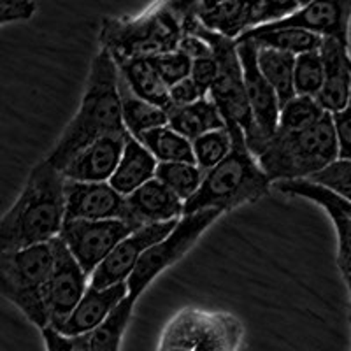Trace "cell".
I'll return each mask as SVG.
<instances>
[{"instance_id": "cell-1", "label": "cell", "mask_w": 351, "mask_h": 351, "mask_svg": "<svg viewBox=\"0 0 351 351\" xmlns=\"http://www.w3.org/2000/svg\"><path fill=\"white\" fill-rule=\"evenodd\" d=\"M120 99V71L106 49L93 56L81 106L62 132L55 148L46 156L49 164L64 169L83 149L99 139L127 136Z\"/></svg>"}, {"instance_id": "cell-2", "label": "cell", "mask_w": 351, "mask_h": 351, "mask_svg": "<svg viewBox=\"0 0 351 351\" xmlns=\"http://www.w3.org/2000/svg\"><path fill=\"white\" fill-rule=\"evenodd\" d=\"M67 178L40 160L30 171L16 202L0 221V252H16L23 247L51 243L60 236L67 216Z\"/></svg>"}, {"instance_id": "cell-3", "label": "cell", "mask_w": 351, "mask_h": 351, "mask_svg": "<svg viewBox=\"0 0 351 351\" xmlns=\"http://www.w3.org/2000/svg\"><path fill=\"white\" fill-rule=\"evenodd\" d=\"M186 2H156L139 16L104 18L99 43L114 62L152 58L178 49L184 36Z\"/></svg>"}, {"instance_id": "cell-4", "label": "cell", "mask_w": 351, "mask_h": 351, "mask_svg": "<svg viewBox=\"0 0 351 351\" xmlns=\"http://www.w3.org/2000/svg\"><path fill=\"white\" fill-rule=\"evenodd\" d=\"M232 136V152L221 164L206 172L199 192L184 202V215L218 209L221 213L252 204L271 190V180L262 171L256 156L250 152L244 130L236 123H227Z\"/></svg>"}, {"instance_id": "cell-5", "label": "cell", "mask_w": 351, "mask_h": 351, "mask_svg": "<svg viewBox=\"0 0 351 351\" xmlns=\"http://www.w3.org/2000/svg\"><path fill=\"white\" fill-rule=\"evenodd\" d=\"M271 183L309 180L339 160L334 118L330 112L315 127L297 134L276 132V136L255 153Z\"/></svg>"}, {"instance_id": "cell-6", "label": "cell", "mask_w": 351, "mask_h": 351, "mask_svg": "<svg viewBox=\"0 0 351 351\" xmlns=\"http://www.w3.org/2000/svg\"><path fill=\"white\" fill-rule=\"evenodd\" d=\"M55 265L51 243L0 252V291L36 327H49V313L44 302V287Z\"/></svg>"}, {"instance_id": "cell-7", "label": "cell", "mask_w": 351, "mask_h": 351, "mask_svg": "<svg viewBox=\"0 0 351 351\" xmlns=\"http://www.w3.org/2000/svg\"><path fill=\"white\" fill-rule=\"evenodd\" d=\"M244 327L225 311L184 307L165 325L156 351H239Z\"/></svg>"}, {"instance_id": "cell-8", "label": "cell", "mask_w": 351, "mask_h": 351, "mask_svg": "<svg viewBox=\"0 0 351 351\" xmlns=\"http://www.w3.org/2000/svg\"><path fill=\"white\" fill-rule=\"evenodd\" d=\"M219 215H223V213L218 209H206V211L193 213V215H184L180 219L178 227L165 239L149 247L139 260L136 271L127 281L128 297H132L134 300L139 299L143 291L149 287V283L160 272L174 265L181 256H184L192 250L193 244L199 241L204 232L208 230V227L215 223Z\"/></svg>"}, {"instance_id": "cell-9", "label": "cell", "mask_w": 351, "mask_h": 351, "mask_svg": "<svg viewBox=\"0 0 351 351\" xmlns=\"http://www.w3.org/2000/svg\"><path fill=\"white\" fill-rule=\"evenodd\" d=\"M139 230L123 219H65L60 239L86 276H92L118 244Z\"/></svg>"}, {"instance_id": "cell-10", "label": "cell", "mask_w": 351, "mask_h": 351, "mask_svg": "<svg viewBox=\"0 0 351 351\" xmlns=\"http://www.w3.org/2000/svg\"><path fill=\"white\" fill-rule=\"evenodd\" d=\"M237 53L243 64L244 86L255 125L252 136L246 137V143L250 152L255 155L263 144L276 136L280 127L281 106L278 95L258 67V46L253 40H243L237 43Z\"/></svg>"}, {"instance_id": "cell-11", "label": "cell", "mask_w": 351, "mask_h": 351, "mask_svg": "<svg viewBox=\"0 0 351 351\" xmlns=\"http://www.w3.org/2000/svg\"><path fill=\"white\" fill-rule=\"evenodd\" d=\"M55 253V265L44 287V302L49 313V327L60 328L74 313L77 304L83 300L88 290V276L74 258L67 244L60 236L51 241Z\"/></svg>"}, {"instance_id": "cell-12", "label": "cell", "mask_w": 351, "mask_h": 351, "mask_svg": "<svg viewBox=\"0 0 351 351\" xmlns=\"http://www.w3.org/2000/svg\"><path fill=\"white\" fill-rule=\"evenodd\" d=\"M350 25H351V0H327V2H304L302 8L291 16L271 25L252 28L244 34L271 32L280 28H300L319 36L322 39H334L350 48ZM243 34V36H244Z\"/></svg>"}, {"instance_id": "cell-13", "label": "cell", "mask_w": 351, "mask_h": 351, "mask_svg": "<svg viewBox=\"0 0 351 351\" xmlns=\"http://www.w3.org/2000/svg\"><path fill=\"white\" fill-rule=\"evenodd\" d=\"M180 223V219H172L167 223H156L149 227H143L134 234L121 241L112 250L111 255L100 263L92 276H90V287L92 288H109L114 285L127 283L128 278L134 274L137 263L149 247L155 246L162 239L171 234Z\"/></svg>"}, {"instance_id": "cell-14", "label": "cell", "mask_w": 351, "mask_h": 351, "mask_svg": "<svg viewBox=\"0 0 351 351\" xmlns=\"http://www.w3.org/2000/svg\"><path fill=\"white\" fill-rule=\"evenodd\" d=\"M65 195V219H123L141 228L132 216L127 197L116 192L109 183H80L67 180Z\"/></svg>"}, {"instance_id": "cell-15", "label": "cell", "mask_w": 351, "mask_h": 351, "mask_svg": "<svg viewBox=\"0 0 351 351\" xmlns=\"http://www.w3.org/2000/svg\"><path fill=\"white\" fill-rule=\"evenodd\" d=\"M127 136L104 137L90 144L64 169L65 178L80 183H109L121 162Z\"/></svg>"}, {"instance_id": "cell-16", "label": "cell", "mask_w": 351, "mask_h": 351, "mask_svg": "<svg viewBox=\"0 0 351 351\" xmlns=\"http://www.w3.org/2000/svg\"><path fill=\"white\" fill-rule=\"evenodd\" d=\"M350 48L334 39H324L322 60L325 69V81L316 100L330 114L350 108L351 99V69Z\"/></svg>"}, {"instance_id": "cell-17", "label": "cell", "mask_w": 351, "mask_h": 351, "mask_svg": "<svg viewBox=\"0 0 351 351\" xmlns=\"http://www.w3.org/2000/svg\"><path fill=\"white\" fill-rule=\"evenodd\" d=\"M128 297L127 283L114 285L109 288H92L88 287L83 300L77 304L69 319L56 328V332L69 335V337H77V335H88L104 324L111 316L116 307L120 306Z\"/></svg>"}, {"instance_id": "cell-18", "label": "cell", "mask_w": 351, "mask_h": 351, "mask_svg": "<svg viewBox=\"0 0 351 351\" xmlns=\"http://www.w3.org/2000/svg\"><path fill=\"white\" fill-rule=\"evenodd\" d=\"M127 204L136 223L143 227L167 223L184 216V202L158 180H152L127 197Z\"/></svg>"}, {"instance_id": "cell-19", "label": "cell", "mask_w": 351, "mask_h": 351, "mask_svg": "<svg viewBox=\"0 0 351 351\" xmlns=\"http://www.w3.org/2000/svg\"><path fill=\"white\" fill-rule=\"evenodd\" d=\"M158 164L160 162L149 153V149L144 148L136 137L128 134L121 162L109 184L123 197L132 195L141 186L155 180Z\"/></svg>"}, {"instance_id": "cell-20", "label": "cell", "mask_w": 351, "mask_h": 351, "mask_svg": "<svg viewBox=\"0 0 351 351\" xmlns=\"http://www.w3.org/2000/svg\"><path fill=\"white\" fill-rule=\"evenodd\" d=\"M199 23L209 32L236 40L247 30V2L237 0H192Z\"/></svg>"}, {"instance_id": "cell-21", "label": "cell", "mask_w": 351, "mask_h": 351, "mask_svg": "<svg viewBox=\"0 0 351 351\" xmlns=\"http://www.w3.org/2000/svg\"><path fill=\"white\" fill-rule=\"evenodd\" d=\"M169 127L193 143L204 134L225 128L227 123L218 106L215 104V100L209 95L206 99H200L195 104L172 108L169 111Z\"/></svg>"}, {"instance_id": "cell-22", "label": "cell", "mask_w": 351, "mask_h": 351, "mask_svg": "<svg viewBox=\"0 0 351 351\" xmlns=\"http://www.w3.org/2000/svg\"><path fill=\"white\" fill-rule=\"evenodd\" d=\"M120 76L128 83V86L141 97L148 100L149 104L162 108L164 111H171L174 108L169 86L158 76V72L152 65L148 58H132V60L116 62Z\"/></svg>"}, {"instance_id": "cell-23", "label": "cell", "mask_w": 351, "mask_h": 351, "mask_svg": "<svg viewBox=\"0 0 351 351\" xmlns=\"http://www.w3.org/2000/svg\"><path fill=\"white\" fill-rule=\"evenodd\" d=\"M120 99L125 127H127L128 134L136 137V139L144 132L155 130V128L169 125V112L164 111L162 108L149 104L148 100L141 99L121 76Z\"/></svg>"}, {"instance_id": "cell-24", "label": "cell", "mask_w": 351, "mask_h": 351, "mask_svg": "<svg viewBox=\"0 0 351 351\" xmlns=\"http://www.w3.org/2000/svg\"><path fill=\"white\" fill-rule=\"evenodd\" d=\"M297 56L272 48H258V67L278 95L280 106L288 104L295 93Z\"/></svg>"}, {"instance_id": "cell-25", "label": "cell", "mask_w": 351, "mask_h": 351, "mask_svg": "<svg viewBox=\"0 0 351 351\" xmlns=\"http://www.w3.org/2000/svg\"><path fill=\"white\" fill-rule=\"evenodd\" d=\"M144 148L149 149L153 156L162 162H184V164H197L195 155H193L192 141H188L181 134L171 128L169 125L165 127L155 128V130L144 132L137 137Z\"/></svg>"}, {"instance_id": "cell-26", "label": "cell", "mask_w": 351, "mask_h": 351, "mask_svg": "<svg viewBox=\"0 0 351 351\" xmlns=\"http://www.w3.org/2000/svg\"><path fill=\"white\" fill-rule=\"evenodd\" d=\"M243 40H253L258 48H272L280 49V51L290 53L293 56L304 55V53H311L322 49L324 39L315 34L300 30V28H280V30H271V32L255 34H244L237 37L236 43Z\"/></svg>"}, {"instance_id": "cell-27", "label": "cell", "mask_w": 351, "mask_h": 351, "mask_svg": "<svg viewBox=\"0 0 351 351\" xmlns=\"http://www.w3.org/2000/svg\"><path fill=\"white\" fill-rule=\"evenodd\" d=\"M156 180L171 190L174 195L180 197L183 202H188L202 184L206 172L197 164H184V162H162L156 167Z\"/></svg>"}, {"instance_id": "cell-28", "label": "cell", "mask_w": 351, "mask_h": 351, "mask_svg": "<svg viewBox=\"0 0 351 351\" xmlns=\"http://www.w3.org/2000/svg\"><path fill=\"white\" fill-rule=\"evenodd\" d=\"M136 300L127 297L120 306L116 307L104 324L90 334V348L92 351H120L121 339L130 322Z\"/></svg>"}, {"instance_id": "cell-29", "label": "cell", "mask_w": 351, "mask_h": 351, "mask_svg": "<svg viewBox=\"0 0 351 351\" xmlns=\"http://www.w3.org/2000/svg\"><path fill=\"white\" fill-rule=\"evenodd\" d=\"M325 114L327 111L318 104V100L313 97L297 95L281 108L278 132H283V134L304 132L315 127Z\"/></svg>"}, {"instance_id": "cell-30", "label": "cell", "mask_w": 351, "mask_h": 351, "mask_svg": "<svg viewBox=\"0 0 351 351\" xmlns=\"http://www.w3.org/2000/svg\"><path fill=\"white\" fill-rule=\"evenodd\" d=\"M195 162L204 172H209L221 164L232 152V136L227 127L204 134L192 143Z\"/></svg>"}, {"instance_id": "cell-31", "label": "cell", "mask_w": 351, "mask_h": 351, "mask_svg": "<svg viewBox=\"0 0 351 351\" xmlns=\"http://www.w3.org/2000/svg\"><path fill=\"white\" fill-rule=\"evenodd\" d=\"M325 81V69L322 53L311 51L297 56L295 60V93L300 97L316 99Z\"/></svg>"}, {"instance_id": "cell-32", "label": "cell", "mask_w": 351, "mask_h": 351, "mask_svg": "<svg viewBox=\"0 0 351 351\" xmlns=\"http://www.w3.org/2000/svg\"><path fill=\"white\" fill-rule=\"evenodd\" d=\"M276 190H280L283 195L288 197H300V199H307L316 202L318 206L322 204H330L337 211L343 213L348 219H351V202L341 199L335 193H332L327 188L319 186V184L311 183V181L300 180V181H280L274 183Z\"/></svg>"}, {"instance_id": "cell-33", "label": "cell", "mask_w": 351, "mask_h": 351, "mask_svg": "<svg viewBox=\"0 0 351 351\" xmlns=\"http://www.w3.org/2000/svg\"><path fill=\"white\" fill-rule=\"evenodd\" d=\"M304 2L295 0H258V2H247V30L252 28L271 25L291 16L293 12L299 11ZM246 30V32H247Z\"/></svg>"}, {"instance_id": "cell-34", "label": "cell", "mask_w": 351, "mask_h": 351, "mask_svg": "<svg viewBox=\"0 0 351 351\" xmlns=\"http://www.w3.org/2000/svg\"><path fill=\"white\" fill-rule=\"evenodd\" d=\"M306 181L327 188L337 197L351 202V162L348 160H335L334 164Z\"/></svg>"}, {"instance_id": "cell-35", "label": "cell", "mask_w": 351, "mask_h": 351, "mask_svg": "<svg viewBox=\"0 0 351 351\" xmlns=\"http://www.w3.org/2000/svg\"><path fill=\"white\" fill-rule=\"evenodd\" d=\"M148 60L152 62L155 71L158 72V76L162 77V81L169 88H172L174 84L180 83V81L186 80L192 74L193 62L186 55L178 51V49L171 53H164V55L152 56Z\"/></svg>"}, {"instance_id": "cell-36", "label": "cell", "mask_w": 351, "mask_h": 351, "mask_svg": "<svg viewBox=\"0 0 351 351\" xmlns=\"http://www.w3.org/2000/svg\"><path fill=\"white\" fill-rule=\"evenodd\" d=\"M319 208H324L330 216L337 234V265L344 278H351V219L330 204H322Z\"/></svg>"}, {"instance_id": "cell-37", "label": "cell", "mask_w": 351, "mask_h": 351, "mask_svg": "<svg viewBox=\"0 0 351 351\" xmlns=\"http://www.w3.org/2000/svg\"><path fill=\"white\" fill-rule=\"evenodd\" d=\"M44 343L48 351H92L90 348V334L69 337V335L56 332L55 328L48 327L43 330Z\"/></svg>"}, {"instance_id": "cell-38", "label": "cell", "mask_w": 351, "mask_h": 351, "mask_svg": "<svg viewBox=\"0 0 351 351\" xmlns=\"http://www.w3.org/2000/svg\"><path fill=\"white\" fill-rule=\"evenodd\" d=\"M219 74V65L216 62V58H204V60L193 62L192 65V74L190 77L193 80V83L197 84V88L200 90L202 97L211 95V90L215 86L216 80H218Z\"/></svg>"}, {"instance_id": "cell-39", "label": "cell", "mask_w": 351, "mask_h": 351, "mask_svg": "<svg viewBox=\"0 0 351 351\" xmlns=\"http://www.w3.org/2000/svg\"><path fill=\"white\" fill-rule=\"evenodd\" d=\"M37 11L32 0H2L0 2V25L30 21Z\"/></svg>"}, {"instance_id": "cell-40", "label": "cell", "mask_w": 351, "mask_h": 351, "mask_svg": "<svg viewBox=\"0 0 351 351\" xmlns=\"http://www.w3.org/2000/svg\"><path fill=\"white\" fill-rule=\"evenodd\" d=\"M334 118L335 137H337V148H339V160L351 162V108L332 114Z\"/></svg>"}, {"instance_id": "cell-41", "label": "cell", "mask_w": 351, "mask_h": 351, "mask_svg": "<svg viewBox=\"0 0 351 351\" xmlns=\"http://www.w3.org/2000/svg\"><path fill=\"white\" fill-rule=\"evenodd\" d=\"M169 95H171L174 108L195 104L200 99H206V97H202V93H200V90L197 88V84L193 83L192 77H186V80L180 81V83L174 84L172 88H169Z\"/></svg>"}, {"instance_id": "cell-42", "label": "cell", "mask_w": 351, "mask_h": 351, "mask_svg": "<svg viewBox=\"0 0 351 351\" xmlns=\"http://www.w3.org/2000/svg\"><path fill=\"white\" fill-rule=\"evenodd\" d=\"M178 51L186 55L192 62L213 58V48L208 40L199 36H183V39L178 44Z\"/></svg>"}, {"instance_id": "cell-43", "label": "cell", "mask_w": 351, "mask_h": 351, "mask_svg": "<svg viewBox=\"0 0 351 351\" xmlns=\"http://www.w3.org/2000/svg\"><path fill=\"white\" fill-rule=\"evenodd\" d=\"M343 278H344V276H343ZM344 281H346L348 291H350V307H351V278H344Z\"/></svg>"}, {"instance_id": "cell-44", "label": "cell", "mask_w": 351, "mask_h": 351, "mask_svg": "<svg viewBox=\"0 0 351 351\" xmlns=\"http://www.w3.org/2000/svg\"><path fill=\"white\" fill-rule=\"evenodd\" d=\"M350 69H351V60H350ZM350 108H351V99H350Z\"/></svg>"}]
</instances>
